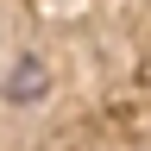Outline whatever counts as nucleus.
<instances>
[{"label": "nucleus", "instance_id": "nucleus-1", "mask_svg": "<svg viewBox=\"0 0 151 151\" xmlns=\"http://www.w3.org/2000/svg\"><path fill=\"white\" fill-rule=\"evenodd\" d=\"M0 94H6L13 107L44 101V94H50V69H44V57H19V63L6 69V82H0Z\"/></svg>", "mask_w": 151, "mask_h": 151}]
</instances>
